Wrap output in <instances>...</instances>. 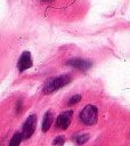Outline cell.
<instances>
[{
    "mask_svg": "<svg viewBox=\"0 0 130 146\" xmlns=\"http://www.w3.org/2000/svg\"><path fill=\"white\" fill-rule=\"evenodd\" d=\"M68 82H71V76L67 75V74H63V75H59V76H55V78H51L49 79L46 84L43 86V94H51L60 88H63L64 86H66Z\"/></svg>",
    "mask_w": 130,
    "mask_h": 146,
    "instance_id": "cell-1",
    "label": "cell"
},
{
    "mask_svg": "<svg viewBox=\"0 0 130 146\" xmlns=\"http://www.w3.org/2000/svg\"><path fill=\"white\" fill-rule=\"evenodd\" d=\"M98 119V110L94 105H87L80 113V120L86 125H92L97 122Z\"/></svg>",
    "mask_w": 130,
    "mask_h": 146,
    "instance_id": "cell-2",
    "label": "cell"
},
{
    "mask_svg": "<svg viewBox=\"0 0 130 146\" xmlns=\"http://www.w3.org/2000/svg\"><path fill=\"white\" fill-rule=\"evenodd\" d=\"M35 124H36V116H35V114H32L26 119V121L23 124L22 133H23L24 138H30L33 135V132L35 130Z\"/></svg>",
    "mask_w": 130,
    "mask_h": 146,
    "instance_id": "cell-3",
    "label": "cell"
},
{
    "mask_svg": "<svg viewBox=\"0 0 130 146\" xmlns=\"http://www.w3.org/2000/svg\"><path fill=\"white\" fill-rule=\"evenodd\" d=\"M72 115H73L72 110H68V111H65V112L60 113L56 119V127L58 129H64V130L67 129L70 123H71Z\"/></svg>",
    "mask_w": 130,
    "mask_h": 146,
    "instance_id": "cell-4",
    "label": "cell"
},
{
    "mask_svg": "<svg viewBox=\"0 0 130 146\" xmlns=\"http://www.w3.org/2000/svg\"><path fill=\"white\" fill-rule=\"evenodd\" d=\"M33 65V62H32V57H31V54L30 51H24L18 62H17V68H18V72H24L25 70L30 68L31 66Z\"/></svg>",
    "mask_w": 130,
    "mask_h": 146,
    "instance_id": "cell-5",
    "label": "cell"
},
{
    "mask_svg": "<svg viewBox=\"0 0 130 146\" xmlns=\"http://www.w3.org/2000/svg\"><path fill=\"white\" fill-rule=\"evenodd\" d=\"M67 65L76 68V70H80L82 72L89 70L91 67V63L86 60V59H80V58H73V59H70L67 62Z\"/></svg>",
    "mask_w": 130,
    "mask_h": 146,
    "instance_id": "cell-6",
    "label": "cell"
},
{
    "mask_svg": "<svg viewBox=\"0 0 130 146\" xmlns=\"http://www.w3.org/2000/svg\"><path fill=\"white\" fill-rule=\"evenodd\" d=\"M52 120H54V114L51 111H47L44 116H43V121H42V131L47 132L49 130V128L52 124Z\"/></svg>",
    "mask_w": 130,
    "mask_h": 146,
    "instance_id": "cell-7",
    "label": "cell"
},
{
    "mask_svg": "<svg viewBox=\"0 0 130 146\" xmlns=\"http://www.w3.org/2000/svg\"><path fill=\"white\" fill-rule=\"evenodd\" d=\"M23 138H24V137H23V133L16 132V133L11 137L10 143H9V146H19V144H21V141H22Z\"/></svg>",
    "mask_w": 130,
    "mask_h": 146,
    "instance_id": "cell-8",
    "label": "cell"
},
{
    "mask_svg": "<svg viewBox=\"0 0 130 146\" xmlns=\"http://www.w3.org/2000/svg\"><path fill=\"white\" fill-rule=\"evenodd\" d=\"M88 139H89V135H88V133H84V135L78 136V137L75 138V141H76L78 145H83Z\"/></svg>",
    "mask_w": 130,
    "mask_h": 146,
    "instance_id": "cell-9",
    "label": "cell"
},
{
    "mask_svg": "<svg viewBox=\"0 0 130 146\" xmlns=\"http://www.w3.org/2000/svg\"><path fill=\"white\" fill-rule=\"evenodd\" d=\"M65 139H64V136H57L54 140H52V145H56V146H62L64 144Z\"/></svg>",
    "mask_w": 130,
    "mask_h": 146,
    "instance_id": "cell-10",
    "label": "cell"
},
{
    "mask_svg": "<svg viewBox=\"0 0 130 146\" xmlns=\"http://www.w3.org/2000/svg\"><path fill=\"white\" fill-rule=\"evenodd\" d=\"M81 99V95H74V96H72L71 98H70V100H68V105H74V104H76V103H79V100Z\"/></svg>",
    "mask_w": 130,
    "mask_h": 146,
    "instance_id": "cell-11",
    "label": "cell"
},
{
    "mask_svg": "<svg viewBox=\"0 0 130 146\" xmlns=\"http://www.w3.org/2000/svg\"><path fill=\"white\" fill-rule=\"evenodd\" d=\"M21 110H22V100L19 99L17 102V105H16V112H21Z\"/></svg>",
    "mask_w": 130,
    "mask_h": 146,
    "instance_id": "cell-12",
    "label": "cell"
},
{
    "mask_svg": "<svg viewBox=\"0 0 130 146\" xmlns=\"http://www.w3.org/2000/svg\"><path fill=\"white\" fill-rule=\"evenodd\" d=\"M46 1H50V0H46Z\"/></svg>",
    "mask_w": 130,
    "mask_h": 146,
    "instance_id": "cell-13",
    "label": "cell"
}]
</instances>
